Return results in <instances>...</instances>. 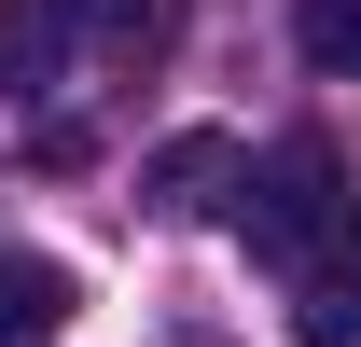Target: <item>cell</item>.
<instances>
[{
  "mask_svg": "<svg viewBox=\"0 0 361 347\" xmlns=\"http://www.w3.org/2000/svg\"><path fill=\"white\" fill-rule=\"evenodd\" d=\"M223 181H236V139H223V126H180L167 153H153V181H139V195H153L167 222H195V209H223Z\"/></svg>",
  "mask_w": 361,
  "mask_h": 347,
  "instance_id": "5b68a950",
  "label": "cell"
},
{
  "mask_svg": "<svg viewBox=\"0 0 361 347\" xmlns=\"http://www.w3.org/2000/svg\"><path fill=\"white\" fill-rule=\"evenodd\" d=\"M167 42H180V0H97V56L111 70H153Z\"/></svg>",
  "mask_w": 361,
  "mask_h": 347,
  "instance_id": "8992f818",
  "label": "cell"
},
{
  "mask_svg": "<svg viewBox=\"0 0 361 347\" xmlns=\"http://www.w3.org/2000/svg\"><path fill=\"white\" fill-rule=\"evenodd\" d=\"M70 305H84V292H70V264H56V250H0V347H56V334H70Z\"/></svg>",
  "mask_w": 361,
  "mask_h": 347,
  "instance_id": "277c9868",
  "label": "cell"
},
{
  "mask_svg": "<svg viewBox=\"0 0 361 347\" xmlns=\"http://www.w3.org/2000/svg\"><path fill=\"white\" fill-rule=\"evenodd\" d=\"M84 42V0H0V97H42Z\"/></svg>",
  "mask_w": 361,
  "mask_h": 347,
  "instance_id": "3957f363",
  "label": "cell"
},
{
  "mask_svg": "<svg viewBox=\"0 0 361 347\" xmlns=\"http://www.w3.org/2000/svg\"><path fill=\"white\" fill-rule=\"evenodd\" d=\"M292 42H306V70L361 84V0H292Z\"/></svg>",
  "mask_w": 361,
  "mask_h": 347,
  "instance_id": "52a82bcc",
  "label": "cell"
},
{
  "mask_svg": "<svg viewBox=\"0 0 361 347\" xmlns=\"http://www.w3.org/2000/svg\"><path fill=\"white\" fill-rule=\"evenodd\" d=\"M278 292H292V347H361V195L306 264H278Z\"/></svg>",
  "mask_w": 361,
  "mask_h": 347,
  "instance_id": "7a4b0ae2",
  "label": "cell"
},
{
  "mask_svg": "<svg viewBox=\"0 0 361 347\" xmlns=\"http://www.w3.org/2000/svg\"><path fill=\"white\" fill-rule=\"evenodd\" d=\"M348 195H361V181L334 167L319 139H278L264 167H236V236H250L264 264H306L319 236H334V209H348Z\"/></svg>",
  "mask_w": 361,
  "mask_h": 347,
  "instance_id": "6da1fadb",
  "label": "cell"
}]
</instances>
